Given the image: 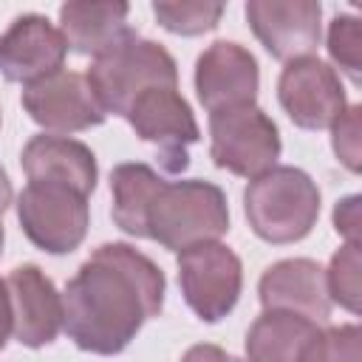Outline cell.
Here are the masks:
<instances>
[{"label": "cell", "instance_id": "1", "mask_svg": "<svg viewBox=\"0 0 362 362\" xmlns=\"http://www.w3.org/2000/svg\"><path fill=\"white\" fill-rule=\"evenodd\" d=\"M164 305V274L127 243H102L68 280L62 325L88 354L124 351Z\"/></svg>", "mask_w": 362, "mask_h": 362}, {"label": "cell", "instance_id": "2", "mask_svg": "<svg viewBox=\"0 0 362 362\" xmlns=\"http://www.w3.org/2000/svg\"><path fill=\"white\" fill-rule=\"evenodd\" d=\"M144 229L170 252L218 240L229 229L226 195L212 181H161L147 206Z\"/></svg>", "mask_w": 362, "mask_h": 362}, {"label": "cell", "instance_id": "3", "mask_svg": "<svg viewBox=\"0 0 362 362\" xmlns=\"http://www.w3.org/2000/svg\"><path fill=\"white\" fill-rule=\"evenodd\" d=\"M85 79L105 113L127 116L130 105L144 90L178 88V68L164 45L130 31L122 42L90 62Z\"/></svg>", "mask_w": 362, "mask_h": 362}, {"label": "cell", "instance_id": "4", "mask_svg": "<svg viewBox=\"0 0 362 362\" xmlns=\"http://www.w3.org/2000/svg\"><path fill=\"white\" fill-rule=\"evenodd\" d=\"M252 232L266 243L303 240L320 215V189L300 167H272L243 192Z\"/></svg>", "mask_w": 362, "mask_h": 362}, {"label": "cell", "instance_id": "5", "mask_svg": "<svg viewBox=\"0 0 362 362\" xmlns=\"http://www.w3.org/2000/svg\"><path fill=\"white\" fill-rule=\"evenodd\" d=\"M209 156L221 170L257 178L280 156L277 124L257 105H238L209 113Z\"/></svg>", "mask_w": 362, "mask_h": 362}, {"label": "cell", "instance_id": "6", "mask_svg": "<svg viewBox=\"0 0 362 362\" xmlns=\"http://www.w3.org/2000/svg\"><path fill=\"white\" fill-rule=\"evenodd\" d=\"M17 218L34 246L51 255H65L74 252L88 235V195L59 184L28 181L17 198Z\"/></svg>", "mask_w": 362, "mask_h": 362}, {"label": "cell", "instance_id": "7", "mask_svg": "<svg viewBox=\"0 0 362 362\" xmlns=\"http://www.w3.org/2000/svg\"><path fill=\"white\" fill-rule=\"evenodd\" d=\"M240 257L229 246L209 240L178 252L181 294L204 322H218L235 308L240 297Z\"/></svg>", "mask_w": 362, "mask_h": 362}, {"label": "cell", "instance_id": "8", "mask_svg": "<svg viewBox=\"0 0 362 362\" xmlns=\"http://www.w3.org/2000/svg\"><path fill=\"white\" fill-rule=\"evenodd\" d=\"M141 141L158 147V158L167 173H181L189 164L187 147L198 141V124L178 93V88H150L144 90L124 116Z\"/></svg>", "mask_w": 362, "mask_h": 362}, {"label": "cell", "instance_id": "9", "mask_svg": "<svg viewBox=\"0 0 362 362\" xmlns=\"http://www.w3.org/2000/svg\"><path fill=\"white\" fill-rule=\"evenodd\" d=\"M277 99L288 119L303 130H325L345 113V90L337 71L317 59H291L277 82Z\"/></svg>", "mask_w": 362, "mask_h": 362}, {"label": "cell", "instance_id": "10", "mask_svg": "<svg viewBox=\"0 0 362 362\" xmlns=\"http://www.w3.org/2000/svg\"><path fill=\"white\" fill-rule=\"evenodd\" d=\"M25 113L45 130L76 133L105 122V110L96 102L88 79L76 71H57L34 85L23 88Z\"/></svg>", "mask_w": 362, "mask_h": 362}, {"label": "cell", "instance_id": "11", "mask_svg": "<svg viewBox=\"0 0 362 362\" xmlns=\"http://www.w3.org/2000/svg\"><path fill=\"white\" fill-rule=\"evenodd\" d=\"M68 42L42 14H23L0 34V74L8 82L34 85L62 71Z\"/></svg>", "mask_w": 362, "mask_h": 362}, {"label": "cell", "instance_id": "12", "mask_svg": "<svg viewBox=\"0 0 362 362\" xmlns=\"http://www.w3.org/2000/svg\"><path fill=\"white\" fill-rule=\"evenodd\" d=\"M320 3L314 0H252L246 20L260 45L283 62L311 57L320 45Z\"/></svg>", "mask_w": 362, "mask_h": 362}, {"label": "cell", "instance_id": "13", "mask_svg": "<svg viewBox=\"0 0 362 362\" xmlns=\"http://www.w3.org/2000/svg\"><path fill=\"white\" fill-rule=\"evenodd\" d=\"M257 85V62L238 42L218 40L195 62V90L209 113L238 105H255Z\"/></svg>", "mask_w": 362, "mask_h": 362}, {"label": "cell", "instance_id": "14", "mask_svg": "<svg viewBox=\"0 0 362 362\" xmlns=\"http://www.w3.org/2000/svg\"><path fill=\"white\" fill-rule=\"evenodd\" d=\"M11 300V331L20 345L42 348L57 339L62 328V297L40 266H17L8 280Z\"/></svg>", "mask_w": 362, "mask_h": 362}, {"label": "cell", "instance_id": "15", "mask_svg": "<svg viewBox=\"0 0 362 362\" xmlns=\"http://www.w3.org/2000/svg\"><path fill=\"white\" fill-rule=\"evenodd\" d=\"M257 291L266 311H288L311 322H322L331 314L325 269L305 257H291L269 266L260 277Z\"/></svg>", "mask_w": 362, "mask_h": 362}, {"label": "cell", "instance_id": "16", "mask_svg": "<svg viewBox=\"0 0 362 362\" xmlns=\"http://www.w3.org/2000/svg\"><path fill=\"white\" fill-rule=\"evenodd\" d=\"M23 170L34 184H59L90 195L96 189V158L76 139L42 133L23 147Z\"/></svg>", "mask_w": 362, "mask_h": 362}, {"label": "cell", "instance_id": "17", "mask_svg": "<svg viewBox=\"0 0 362 362\" xmlns=\"http://www.w3.org/2000/svg\"><path fill=\"white\" fill-rule=\"evenodd\" d=\"M127 11H130L127 3L74 0L59 6V23H62L59 31L68 48L96 59L133 31L127 25Z\"/></svg>", "mask_w": 362, "mask_h": 362}, {"label": "cell", "instance_id": "18", "mask_svg": "<svg viewBox=\"0 0 362 362\" xmlns=\"http://www.w3.org/2000/svg\"><path fill=\"white\" fill-rule=\"evenodd\" d=\"M317 331V322L300 314L263 311L246 334V356L249 362H303Z\"/></svg>", "mask_w": 362, "mask_h": 362}, {"label": "cell", "instance_id": "19", "mask_svg": "<svg viewBox=\"0 0 362 362\" xmlns=\"http://www.w3.org/2000/svg\"><path fill=\"white\" fill-rule=\"evenodd\" d=\"M161 175L139 161H127L113 167L110 173V192H113V223L133 235V238H147V206L156 195V189L161 187Z\"/></svg>", "mask_w": 362, "mask_h": 362}, {"label": "cell", "instance_id": "20", "mask_svg": "<svg viewBox=\"0 0 362 362\" xmlns=\"http://www.w3.org/2000/svg\"><path fill=\"white\" fill-rule=\"evenodd\" d=\"M156 20L181 37H195L212 31L223 14V3H204V0H181V3H153Z\"/></svg>", "mask_w": 362, "mask_h": 362}, {"label": "cell", "instance_id": "21", "mask_svg": "<svg viewBox=\"0 0 362 362\" xmlns=\"http://www.w3.org/2000/svg\"><path fill=\"white\" fill-rule=\"evenodd\" d=\"M325 286L328 297L348 308L351 314L359 311V297H362V263H359V246H342L325 272Z\"/></svg>", "mask_w": 362, "mask_h": 362}, {"label": "cell", "instance_id": "22", "mask_svg": "<svg viewBox=\"0 0 362 362\" xmlns=\"http://www.w3.org/2000/svg\"><path fill=\"white\" fill-rule=\"evenodd\" d=\"M328 54L331 59L354 79L359 82L362 71V25L351 14H337L328 28Z\"/></svg>", "mask_w": 362, "mask_h": 362}, {"label": "cell", "instance_id": "23", "mask_svg": "<svg viewBox=\"0 0 362 362\" xmlns=\"http://www.w3.org/2000/svg\"><path fill=\"white\" fill-rule=\"evenodd\" d=\"M303 362H362L359 328L339 325V328L317 331V337L303 354Z\"/></svg>", "mask_w": 362, "mask_h": 362}, {"label": "cell", "instance_id": "24", "mask_svg": "<svg viewBox=\"0 0 362 362\" xmlns=\"http://www.w3.org/2000/svg\"><path fill=\"white\" fill-rule=\"evenodd\" d=\"M359 113H362L359 105H351L334 122V153H337V158L351 173H359V156H362V144H359Z\"/></svg>", "mask_w": 362, "mask_h": 362}, {"label": "cell", "instance_id": "25", "mask_svg": "<svg viewBox=\"0 0 362 362\" xmlns=\"http://www.w3.org/2000/svg\"><path fill=\"white\" fill-rule=\"evenodd\" d=\"M334 229L348 246H359V195H348L334 206Z\"/></svg>", "mask_w": 362, "mask_h": 362}, {"label": "cell", "instance_id": "26", "mask_svg": "<svg viewBox=\"0 0 362 362\" xmlns=\"http://www.w3.org/2000/svg\"><path fill=\"white\" fill-rule=\"evenodd\" d=\"M181 362H243V359H238V356H232V354H226L223 348H218V345H192L184 356H181Z\"/></svg>", "mask_w": 362, "mask_h": 362}, {"label": "cell", "instance_id": "27", "mask_svg": "<svg viewBox=\"0 0 362 362\" xmlns=\"http://www.w3.org/2000/svg\"><path fill=\"white\" fill-rule=\"evenodd\" d=\"M11 334V300H8V286L0 280V351L8 342Z\"/></svg>", "mask_w": 362, "mask_h": 362}, {"label": "cell", "instance_id": "28", "mask_svg": "<svg viewBox=\"0 0 362 362\" xmlns=\"http://www.w3.org/2000/svg\"><path fill=\"white\" fill-rule=\"evenodd\" d=\"M8 204H11V181H8L6 170L0 167V218H3V212L8 209Z\"/></svg>", "mask_w": 362, "mask_h": 362}, {"label": "cell", "instance_id": "29", "mask_svg": "<svg viewBox=\"0 0 362 362\" xmlns=\"http://www.w3.org/2000/svg\"><path fill=\"white\" fill-rule=\"evenodd\" d=\"M0 252H3V221H0Z\"/></svg>", "mask_w": 362, "mask_h": 362}]
</instances>
